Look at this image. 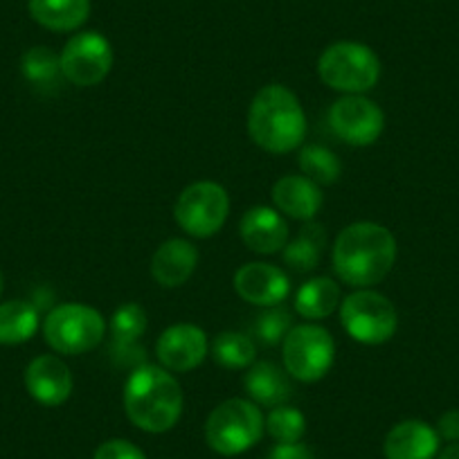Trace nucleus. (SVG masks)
<instances>
[{"label": "nucleus", "instance_id": "obj_1", "mask_svg": "<svg viewBox=\"0 0 459 459\" xmlns=\"http://www.w3.org/2000/svg\"><path fill=\"white\" fill-rule=\"evenodd\" d=\"M396 262V239L385 225L359 221L342 230L331 250L333 271L344 284L369 289L387 277Z\"/></svg>", "mask_w": 459, "mask_h": 459}, {"label": "nucleus", "instance_id": "obj_2", "mask_svg": "<svg viewBox=\"0 0 459 459\" xmlns=\"http://www.w3.org/2000/svg\"><path fill=\"white\" fill-rule=\"evenodd\" d=\"M248 134L268 153H290L302 147L307 115L295 92L281 83L264 86L250 104Z\"/></svg>", "mask_w": 459, "mask_h": 459}, {"label": "nucleus", "instance_id": "obj_3", "mask_svg": "<svg viewBox=\"0 0 459 459\" xmlns=\"http://www.w3.org/2000/svg\"><path fill=\"white\" fill-rule=\"evenodd\" d=\"M126 417L140 430H171L183 414V390L171 372L156 365H140L125 385Z\"/></svg>", "mask_w": 459, "mask_h": 459}, {"label": "nucleus", "instance_id": "obj_4", "mask_svg": "<svg viewBox=\"0 0 459 459\" xmlns=\"http://www.w3.org/2000/svg\"><path fill=\"white\" fill-rule=\"evenodd\" d=\"M266 432V419L257 403L248 399H228L216 405L205 421V441L214 453L235 457L246 453Z\"/></svg>", "mask_w": 459, "mask_h": 459}, {"label": "nucleus", "instance_id": "obj_5", "mask_svg": "<svg viewBox=\"0 0 459 459\" xmlns=\"http://www.w3.org/2000/svg\"><path fill=\"white\" fill-rule=\"evenodd\" d=\"M317 74L333 91L363 95L381 79V61L372 48L356 41L331 43L317 59Z\"/></svg>", "mask_w": 459, "mask_h": 459}, {"label": "nucleus", "instance_id": "obj_6", "mask_svg": "<svg viewBox=\"0 0 459 459\" xmlns=\"http://www.w3.org/2000/svg\"><path fill=\"white\" fill-rule=\"evenodd\" d=\"M106 322L97 308L68 302L52 308L43 320L46 342L61 356H79L100 347Z\"/></svg>", "mask_w": 459, "mask_h": 459}, {"label": "nucleus", "instance_id": "obj_7", "mask_svg": "<svg viewBox=\"0 0 459 459\" xmlns=\"http://www.w3.org/2000/svg\"><path fill=\"white\" fill-rule=\"evenodd\" d=\"M340 322L356 342L374 347L392 340L399 326V313L385 295L359 289L340 304Z\"/></svg>", "mask_w": 459, "mask_h": 459}, {"label": "nucleus", "instance_id": "obj_8", "mask_svg": "<svg viewBox=\"0 0 459 459\" xmlns=\"http://www.w3.org/2000/svg\"><path fill=\"white\" fill-rule=\"evenodd\" d=\"M284 369L302 383H316L326 377L335 360V342L320 325H299L281 342Z\"/></svg>", "mask_w": 459, "mask_h": 459}, {"label": "nucleus", "instance_id": "obj_9", "mask_svg": "<svg viewBox=\"0 0 459 459\" xmlns=\"http://www.w3.org/2000/svg\"><path fill=\"white\" fill-rule=\"evenodd\" d=\"M230 214V196L223 185L198 180L180 192L174 205V219L189 237L207 239L225 225Z\"/></svg>", "mask_w": 459, "mask_h": 459}, {"label": "nucleus", "instance_id": "obj_10", "mask_svg": "<svg viewBox=\"0 0 459 459\" xmlns=\"http://www.w3.org/2000/svg\"><path fill=\"white\" fill-rule=\"evenodd\" d=\"M61 73L73 86H97L113 68V48L100 32H79L70 39L59 55Z\"/></svg>", "mask_w": 459, "mask_h": 459}, {"label": "nucleus", "instance_id": "obj_11", "mask_svg": "<svg viewBox=\"0 0 459 459\" xmlns=\"http://www.w3.org/2000/svg\"><path fill=\"white\" fill-rule=\"evenodd\" d=\"M329 126L342 143L351 147H369L385 129L381 106L363 95H344L329 108Z\"/></svg>", "mask_w": 459, "mask_h": 459}, {"label": "nucleus", "instance_id": "obj_12", "mask_svg": "<svg viewBox=\"0 0 459 459\" xmlns=\"http://www.w3.org/2000/svg\"><path fill=\"white\" fill-rule=\"evenodd\" d=\"M210 351L207 333L196 325H174L160 333L156 342V356L167 372L185 374L196 369Z\"/></svg>", "mask_w": 459, "mask_h": 459}, {"label": "nucleus", "instance_id": "obj_13", "mask_svg": "<svg viewBox=\"0 0 459 459\" xmlns=\"http://www.w3.org/2000/svg\"><path fill=\"white\" fill-rule=\"evenodd\" d=\"M235 290L255 307H277L290 293V280L280 266L264 262L244 264L235 273Z\"/></svg>", "mask_w": 459, "mask_h": 459}, {"label": "nucleus", "instance_id": "obj_14", "mask_svg": "<svg viewBox=\"0 0 459 459\" xmlns=\"http://www.w3.org/2000/svg\"><path fill=\"white\" fill-rule=\"evenodd\" d=\"M25 387L37 403L56 408L73 394V372L59 356H37L25 368Z\"/></svg>", "mask_w": 459, "mask_h": 459}, {"label": "nucleus", "instance_id": "obj_15", "mask_svg": "<svg viewBox=\"0 0 459 459\" xmlns=\"http://www.w3.org/2000/svg\"><path fill=\"white\" fill-rule=\"evenodd\" d=\"M239 235L253 253L275 255L289 244V225L273 207L255 205L241 216Z\"/></svg>", "mask_w": 459, "mask_h": 459}, {"label": "nucleus", "instance_id": "obj_16", "mask_svg": "<svg viewBox=\"0 0 459 459\" xmlns=\"http://www.w3.org/2000/svg\"><path fill=\"white\" fill-rule=\"evenodd\" d=\"M439 435L435 428L419 419L396 423L383 441L385 459H435L439 453Z\"/></svg>", "mask_w": 459, "mask_h": 459}, {"label": "nucleus", "instance_id": "obj_17", "mask_svg": "<svg viewBox=\"0 0 459 459\" xmlns=\"http://www.w3.org/2000/svg\"><path fill=\"white\" fill-rule=\"evenodd\" d=\"M273 203L277 212L298 221H313L322 207L320 185L307 176H284L273 185Z\"/></svg>", "mask_w": 459, "mask_h": 459}, {"label": "nucleus", "instance_id": "obj_18", "mask_svg": "<svg viewBox=\"0 0 459 459\" xmlns=\"http://www.w3.org/2000/svg\"><path fill=\"white\" fill-rule=\"evenodd\" d=\"M198 264V250L187 239H169L152 257V277L162 289L183 286L194 275Z\"/></svg>", "mask_w": 459, "mask_h": 459}, {"label": "nucleus", "instance_id": "obj_19", "mask_svg": "<svg viewBox=\"0 0 459 459\" xmlns=\"http://www.w3.org/2000/svg\"><path fill=\"white\" fill-rule=\"evenodd\" d=\"M244 387L253 403L271 410L277 408V405H286V401L293 396L289 372L277 368L271 360L255 363L244 377Z\"/></svg>", "mask_w": 459, "mask_h": 459}, {"label": "nucleus", "instance_id": "obj_20", "mask_svg": "<svg viewBox=\"0 0 459 459\" xmlns=\"http://www.w3.org/2000/svg\"><path fill=\"white\" fill-rule=\"evenodd\" d=\"M30 14L52 32H73L91 16V0H28Z\"/></svg>", "mask_w": 459, "mask_h": 459}, {"label": "nucleus", "instance_id": "obj_21", "mask_svg": "<svg viewBox=\"0 0 459 459\" xmlns=\"http://www.w3.org/2000/svg\"><path fill=\"white\" fill-rule=\"evenodd\" d=\"M340 304V286L331 277H313L295 295V311L307 320L329 317Z\"/></svg>", "mask_w": 459, "mask_h": 459}, {"label": "nucleus", "instance_id": "obj_22", "mask_svg": "<svg viewBox=\"0 0 459 459\" xmlns=\"http://www.w3.org/2000/svg\"><path fill=\"white\" fill-rule=\"evenodd\" d=\"M39 331V311L25 299L0 304V344H23Z\"/></svg>", "mask_w": 459, "mask_h": 459}, {"label": "nucleus", "instance_id": "obj_23", "mask_svg": "<svg viewBox=\"0 0 459 459\" xmlns=\"http://www.w3.org/2000/svg\"><path fill=\"white\" fill-rule=\"evenodd\" d=\"M325 244H326L325 225L308 221V223L299 230V235L284 246L281 257H284V262L289 264L293 271L308 273L317 266V262H320Z\"/></svg>", "mask_w": 459, "mask_h": 459}, {"label": "nucleus", "instance_id": "obj_24", "mask_svg": "<svg viewBox=\"0 0 459 459\" xmlns=\"http://www.w3.org/2000/svg\"><path fill=\"white\" fill-rule=\"evenodd\" d=\"M21 73L28 79L30 86H34L37 91L50 92L56 91V86L64 79V73H61V59L59 55L50 50L46 46L30 48L28 52L21 59Z\"/></svg>", "mask_w": 459, "mask_h": 459}, {"label": "nucleus", "instance_id": "obj_25", "mask_svg": "<svg viewBox=\"0 0 459 459\" xmlns=\"http://www.w3.org/2000/svg\"><path fill=\"white\" fill-rule=\"evenodd\" d=\"M257 347L253 338L239 331H223L212 342V359L225 369H246L255 363Z\"/></svg>", "mask_w": 459, "mask_h": 459}, {"label": "nucleus", "instance_id": "obj_26", "mask_svg": "<svg viewBox=\"0 0 459 459\" xmlns=\"http://www.w3.org/2000/svg\"><path fill=\"white\" fill-rule=\"evenodd\" d=\"M298 165L304 171V176L316 185H333L342 174L338 156L331 149L320 147V144H304L299 149Z\"/></svg>", "mask_w": 459, "mask_h": 459}, {"label": "nucleus", "instance_id": "obj_27", "mask_svg": "<svg viewBox=\"0 0 459 459\" xmlns=\"http://www.w3.org/2000/svg\"><path fill=\"white\" fill-rule=\"evenodd\" d=\"M266 432L277 444H298L307 432V419L293 405H277L268 412Z\"/></svg>", "mask_w": 459, "mask_h": 459}, {"label": "nucleus", "instance_id": "obj_28", "mask_svg": "<svg viewBox=\"0 0 459 459\" xmlns=\"http://www.w3.org/2000/svg\"><path fill=\"white\" fill-rule=\"evenodd\" d=\"M147 331V311L140 304L129 302L110 317V333L117 344H134Z\"/></svg>", "mask_w": 459, "mask_h": 459}, {"label": "nucleus", "instance_id": "obj_29", "mask_svg": "<svg viewBox=\"0 0 459 459\" xmlns=\"http://www.w3.org/2000/svg\"><path fill=\"white\" fill-rule=\"evenodd\" d=\"M293 317H290L289 308L268 307L266 311L259 313L257 320H255V338L264 344V347H275V344L284 342L286 333L293 329Z\"/></svg>", "mask_w": 459, "mask_h": 459}, {"label": "nucleus", "instance_id": "obj_30", "mask_svg": "<svg viewBox=\"0 0 459 459\" xmlns=\"http://www.w3.org/2000/svg\"><path fill=\"white\" fill-rule=\"evenodd\" d=\"M92 459H147V455L126 439H108L97 446Z\"/></svg>", "mask_w": 459, "mask_h": 459}, {"label": "nucleus", "instance_id": "obj_31", "mask_svg": "<svg viewBox=\"0 0 459 459\" xmlns=\"http://www.w3.org/2000/svg\"><path fill=\"white\" fill-rule=\"evenodd\" d=\"M266 459H316V457H313L308 446H304L302 441H298V444H275L271 448V453L266 455Z\"/></svg>", "mask_w": 459, "mask_h": 459}, {"label": "nucleus", "instance_id": "obj_32", "mask_svg": "<svg viewBox=\"0 0 459 459\" xmlns=\"http://www.w3.org/2000/svg\"><path fill=\"white\" fill-rule=\"evenodd\" d=\"M435 430L439 435V439L448 441V444L459 441V410H448V412L441 414Z\"/></svg>", "mask_w": 459, "mask_h": 459}, {"label": "nucleus", "instance_id": "obj_33", "mask_svg": "<svg viewBox=\"0 0 459 459\" xmlns=\"http://www.w3.org/2000/svg\"><path fill=\"white\" fill-rule=\"evenodd\" d=\"M437 459H459V441L448 444L444 450H439V453H437Z\"/></svg>", "mask_w": 459, "mask_h": 459}, {"label": "nucleus", "instance_id": "obj_34", "mask_svg": "<svg viewBox=\"0 0 459 459\" xmlns=\"http://www.w3.org/2000/svg\"><path fill=\"white\" fill-rule=\"evenodd\" d=\"M3 289H5V280H3V273H0V295H3Z\"/></svg>", "mask_w": 459, "mask_h": 459}]
</instances>
